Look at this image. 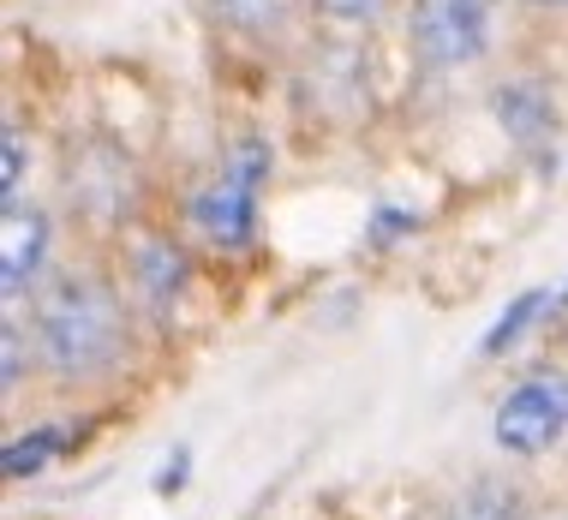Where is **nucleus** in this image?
I'll use <instances>...</instances> for the list:
<instances>
[{"instance_id": "423d86ee", "label": "nucleus", "mask_w": 568, "mask_h": 520, "mask_svg": "<svg viewBox=\"0 0 568 520\" xmlns=\"http://www.w3.org/2000/svg\"><path fill=\"white\" fill-rule=\"evenodd\" d=\"M54 216L37 204H19L0 216V299H7V312H19L49 287L54 275Z\"/></svg>"}, {"instance_id": "9d476101", "label": "nucleus", "mask_w": 568, "mask_h": 520, "mask_svg": "<svg viewBox=\"0 0 568 520\" xmlns=\"http://www.w3.org/2000/svg\"><path fill=\"white\" fill-rule=\"evenodd\" d=\"M204 12L227 30V37L252 42V49H275V42L294 37L312 7H305V0H204Z\"/></svg>"}, {"instance_id": "6e6552de", "label": "nucleus", "mask_w": 568, "mask_h": 520, "mask_svg": "<svg viewBox=\"0 0 568 520\" xmlns=\"http://www.w3.org/2000/svg\"><path fill=\"white\" fill-rule=\"evenodd\" d=\"M490 120L497 132L509 137L515 150H545L557 137V96L539 84V79H503L490 84Z\"/></svg>"}, {"instance_id": "a211bd4d", "label": "nucleus", "mask_w": 568, "mask_h": 520, "mask_svg": "<svg viewBox=\"0 0 568 520\" xmlns=\"http://www.w3.org/2000/svg\"><path fill=\"white\" fill-rule=\"evenodd\" d=\"M520 7H539V12H568V0H520Z\"/></svg>"}, {"instance_id": "39448f33", "label": "nucleus", "mask_w": 568, "mask_h": 520, "mask_svg": "<svg viewBox=\"0 0 568 520\" xmlns=\"http://www.w3.org/2000/svg\"><path fill=\"white\" fill-rule=\"evenodd\" d=\"M126 294L138 305V317H150V324H174L180 305L192 294V257L180 239L156 234V227H144V234H126Z\"/></svg>"}, {"instance_id": "f03ea898", "label": "nucleus", "mask_w": 568, "mask_h": 520, "mask_svg": "<svg viewBox=\"0 0 568 520\" xmlns=\"http://www.w3.org/2000/svg\"><path fill=\"white\" fill-rule=\"evenodd\" d=\"M270 167H275V144L264 132H245L234 137L227 162L210 180H197L186 197V227L197 234V246L210 252H252L257 239V210H264V186H270Z\"/></svg>"}, {"instance_id": "0eeeda50", "label": "nucleus", "mask_w": 568, "mask_h": 520, "mask_svg": "<svg viewBox=\"0 0 568 520\" xmlns=\"http://www.w3.org/2000/svg\"><path fill=\"white\" fill-rule=\"evenodd\" d=\"M67 197L97 222H114L126 227V210H132V162L109 144H79L67 150Z\"/></svg>"}, {"instance_id": "f3484780", "label": "nucleus", "mask_w": 568, "mask_h": 520, "mask_svg": "<svg viewBox=\"0 0 568 520\" xmlns=\"http://www.w3.org/2000/svg\"><path fill=\"white\" fill-rule=\"evenodd\" d=\"M186 485H192V449H174V455H168V461L156 467L150 491H156V497L168 502V497H180V491H186Z\"/></svg>"}, {"instance_id": "9b49d317", "label": "nucleus", "mask_w": 568, "mask_h": 520, "mask_svg": "<svg viewBox=\"0 0 568 520\" xmlns=\"http://www.w3.org/2000/svg\"><path fill=\"white\" fill-rule=\"evenodd\" d=\"M545 324H557V287H527V294H515L497 317H490V329L479 335V359H509L515 347Z\"/></svg>"}, {"instance_id": "4468645a", "label": "nucleus", "mask_w": 568, "mask_h": 520, "mask_svg": "<svg viewBox=\"0 0 568 520\" xmlns=\"http://www.w3.org/2000/svg\"><path fill=\"white\" fill-rule=\"evenodd\" d=\"M24 180H30V144L19 120H7V132H0V216L24 204Z\"/></svg>"}, {"instance_id": "6ab92c4d", "label": "nucleus", "mask_w": 568, "mask_h": 520, "mask_svg": "<svg viewBox=\"0 0 568 520\" xmlns=\"http://www.w3.org/2000/svg\"><path fill=\"white\" fill-rule=\"evenodd\" d=\"M557 317H568V282L557 287Z\"/></svg>"}, {"instance_id": "1a4fd4ad", "label": "nucleus", "mask_w": 568, "mask_h": 520, "mask_svg": "<svg viewBox=\"0 0 568 520\" xmlns=\"http://www.w3.org/2000/svg\"><path fill=\"white\" fill-rule=\"evenodd\" d=\"M437 520H532V497L515 472H473L437 502Z\"/></svg>"}, {"instance_id": "ddd939ff", "label": "nucleus", "mask_w": 568, "mask_h": 520, "mask_svg": "<svg viewBox=\"0 0 568 520\" xmlns=\"http://www.w3.org/2000/svg\"><path fill=\"white\" fill-rule=\"evenodd\" d=\"M42 371V359H37V341H30V324H19V312L0 324V395H19L30 377Z\"/></svg>"}, {"instance_id": "2eb2a0df", "label": "nucleus", "mask_w": 568, "mask_h": 520, "mask_svg": "<svg viewBox=\"0 0 568 520\" xmlns=\"http://www.w3.org/2000/svg\"><path fill=\"white\" fill-rule=\"evenodd\" d=\"M305 7H312L329 30H372V24L389 19L402 0H305Z\"/></svg>"}, {"instance_id": "dca6fc26", "label": "nucleus", "mask_w": 568, "mask_h": 520, "mask_svg": "<svg viewBox=\"0 0 568 520\" xmlns=\"http://www.w3.org/2000/svg\"><path fill=\"white\" fill-rule=\"evenodd\" d=\"M419 234V210H402V204H377L372 216H365V246L372 252H389L402 246V239Z\"/></svg>"}, {"instance_id": "7ed1b4c3", "label": "nucleus", "mask_w": 568, "mask_h": 520, "mask_svg": "<svg viewBox=\"0 0 568 520\" xmlns=\"http://www.w3.org/2000/svg\"><path fill=\"white\" fill-rule=\"evenodd\" d=\"M490 442L509 461H539L568 442V365H532L497 395Z\"/></svg>"}, {"instance_id": "f257e3e1", "label": "nucleus", "mask_w": 568, "mask_h": 520, "mask_svg": "<svg viewBox=\"0 0 568 520\" xmlns=\"http://www.w3.org/2000/svg\"><path fill=\"white\" fill-rule=\"evenodd\" d=\"M24 324L54 389H97L132 359L138 305L102 269H54Z\"/></svg>"}, {"instance_id": "f8f14e48", "label": "nucleus", "mask_w": 568, "mask_h": 520, "mask_svg": "<svg viewBox=\"0 0 568 520\" xmlns=\"http://www.w3.org/2000/svg\"><path fill=\"white\" fill-rule=\"evenodd\" d=\"M72 442H79V431H72L67 419H42V425H30L24 437H7L0 472H7V485H24V479H37V472H49L60 455H72Z\"/></svg>"}, {"instance_id": "20e7f679", "label": "nucleus", "mask_w": 568, "mask_h": 520, "mask_svg": "<svg viewBox=\"0 0 568 520\" xmlns=\"http://www.w3.org/2000/svg\"><path fill=\"white\" fill-rule=\"evenodd\" d=\"M407 49L425 72H460L497 42V0H402Z\"/></svg>"}]
</instances>
